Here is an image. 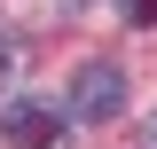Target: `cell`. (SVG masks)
Instances as JSON below:
<instances>
[{"label":"cell","instance_id":"1","mask_svg":"<svg viewBox=\"0 0 157 149\" xmlns=\"http://www.w3.org/2000/svg\"><path fill=\"white\" fill-rule=\"evenodd\" d=\"M118 110H126V71L118 63H78L71 71V118L78 126H102Z\"/></svg>","mask_w":157,"mask_h":149},{"label":"cell","instance_id":"2","mask_svg":"<svg viewBox=\"0 0 157 149\" xmlns=\"http://www.w3.org/2000/svg\"><path fill=\"white\" fill-rule=\"evenodd\" d=\"M0 133L16 149H47V141H63V110H47V102H8Z\"/></svg>","mask_w":157,"mask_h":149},{"label":"cell","instance_id":"3","mask_svg":"<svg viewBox=\"0 0 157 149\" xmlns=\"http://www.w3.org/2000/svg\"><path fill=\"white\" fill-rule=\"evenodd\" d=\"M118 16H126V24H141V32H149V24H157V0H118Z\"/></svg>","mask_w":157,"mask_h":149},{"label":"cell","instance_id":"4","mask_svg":"<svg viewBox=\"0 0 157 149\" xmlns=\"http://www.w3.org/2000/svg\"><path fill=\"white\" fill-rule=\"evenodd\" d=\"M149 149H157V118H149Z\"/></svg>","mask_w":157,"mask_h":149}]
</instances>
